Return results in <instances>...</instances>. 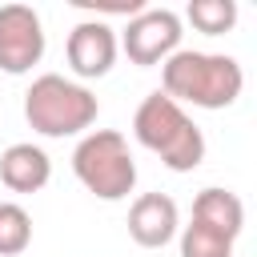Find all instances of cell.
<instances>
[{"label": "cell", "instance_id": "cell-8", "mask_svg": "<svg viewBox=\"0 0 257 257\" xmlns=\"http://www.w3.org/2000/svg\"><path fill=\"white\" fill-rule=\"evenodd\" d=\"M181 229L177 201L169 193H141L128 209V237L141 249H165Z\"/></svg>", "mask_w": 257, "mask_h": 257}, {"label": "cell", "instance_id": "cell-7", "mask_svg": "<svg viewBox=\"0 0 257 257\" xmlns=\"http://www.w3.org/2000/svg\"><path fill=\"white\" fill-rule=\"evenodd\" d=\"M68 68L80 76V80H96L112 68L116 60V36L104 20H80L72 32H68Z\"/></svg>", "mask_w": 257, "mask_h": 257}, {"label": "cell", "instance_id": "cell-2", "mask_svg": "<svg viewBox=\"0 0 257 257\" xmlns=\"http://www.w3.org/2000/svg\"><path fill=\"white\" fill-rule=\"evenodd\" d=\"M133 133L137 141L161 157V165H169L173 173H193L201 161H205V133L193 124V116L173 100L165 96L161 88L149 92L137 112H133Z\"/></svg>", "mask_w": 257, "mask_h": 257}, {"label": "cell", "instance_id": "cell-10", "mask_svg": "<svg viewBox=\"0 0 257 257\" xmlns=\"http://www.w3.org/2000/svg\"><path fill=\"white\" fill-rule=\"evenodd\" d=\"M193 221H201V225L217 229L221 237L237 241V237H241V229H245V205H241V197H237V193L209 185V189H201V193H197V201H193Z\"/></svg>", "mask_w": 257, "mask_h": 257}, {"label": "cell", "instance_id": "cell-9", "mask_svg": "<svg viewBox=\"0 0 257 257\" xmlns=\"http://www.w3.org/2000/svg\"><path fill=\"white\" fill-rule=\"evenodd\" d=\"M48 177H52V161L40 145L20 141V145H8L0 153V181L12 193H36L48 185Z\"/></svg>", "mask_w": 257, "mask_h": 257}, {"label": "cell", "instance_id": "cell-12", "mask_svg": "<svg viewBox=\"0 0 257 257\" xmlns=\"http://www.w3.org/2000/svg\"><path fill=\"white\" fill-rule=\"evenodd\" d=\"M189 24L205 36H225L233 24H237V4L233 0H193L185 8Z\"/></svg>", "mask_w": 257, "mask_h": 257}, {"label": "cell", "instance_id": "cell-11", "mask_svg": "<svg viewBox=\"0 0 257 257\" xmlns=\"http://www.w3.org/2000/svg\"><path fill=\"white\" fill-rule=\"evenodd\" d=\"M32 245V217L16 201H0V257H20Z\"/></svg>", "mask_w": 257, "mask_h": 257}, {"label": "cell", "instance_id": "cell-4", "mask_svg": "<svg viewBox=\"0 0 257 257\" xmlns=\"http://www.w3.org/2000/svg\"><path fill=\"white\" fill-rule=\"evenodd\" d=\"M72 173L100 201H124L137 185V161L116 128H96L80 137V145L72 149Z\"/></svg>", "mask_w": 257, "mask_h": 257}, {"label": "cell", "instance_id": "cell-5", "mask_svg": "<svg viewBox=\"0 0 257 257\" xmlns=\"http://www.w3.org/2000/svg\"><path fill=\"white\" fill-rule=\"evenodd\" d=\"M120 48L133 64L149 68V64H165L177 48H181V16L169 8H145L128 20Z\"/></svg>", "mask_w": 257, "mask_h": 257}, {"label": "cell", "instance_id": "cell-1", "mask_svg": "<svg viewBox=\"0 0 257 257\" xmlns=\"http://www.w3.org/2000/svg\"><path fill=\"white\" fill-rule=\"evenodd\" d=\"M161 80H165V96H173L177 104L189 100L197 108H229L245 88V72L233 56L197 52V48H177L161 64Z\"/></svg>", "mask_w": 257, "mask_h": 257}, {"label": "cell", "instance_id": "cell-13", "mask_svg": "<svg viewBox=\"0 0 257 257\" xmlns=\"http://www.w3.org/2000/svg\"><path fill=\"white\" fill-rule=\"evenodd\" d=\"M181 257H233V241L201 221H189L181 229Z\"/></svg>", "mask_w": 257, "mask_h": 257}, {"label": "cell", "instance_id": "cell-3", "mask_svg": "<svg viewBox=\"0 0 257 257\" xmlns=\"http://www.w3.org/2000/svg\"><path fill=\"white\" fill-rule=\"evenodd\" d=\"M100 104L96 96L60 76V72H44L32 80V88L24 92V116L28 124L40 133V137H72V133H84L92 120H96Z\"/></svg>", "mask_w": 257, "mask_h": 257}, {"label": "cell", "instance_id": "cell-6", "mask_svg": "<svg viewBox=\"0 0 257 257\" xmlns=\"http://www.w3.org/2000/svg\"><path fill=\"white\" fill-rule=\"evenodd\" d=\"M44 56V24L28 4H0V72L20 76Z\"/></svg>", "mask_w": 257, "mask_h": 257}]
</instances>
